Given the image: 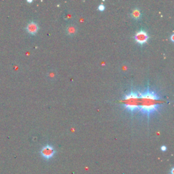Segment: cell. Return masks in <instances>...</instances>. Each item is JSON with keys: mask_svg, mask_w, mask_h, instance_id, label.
Here are the masks:
<instances>
[{"mask_svg": "<svg viewBox=\"0 0 174 174\" xmlns=\"http://www.w3.org/2000/svg\"><path fill=\"white\" fill-rule=\"evenodd\" d=\"M55 153V150L54 148L50 145H46L44 146L42 148L41 151H40V154H41L42 156L45 159H47V160L51 158L52 157L54 156Z\"/></svg>", "mask_w": 174, "mask_h": 174, "instance_id": "3", "label": "cell"}, {"mask_svg": "<svg viewBox=\"0 0 174 174\" xmlns=\"http://www.w3.org/2000/svg\"><path fill=\"white\" fill-rule=\"evenodd\" d=\"M27 2H29V3H31V2H32V1H27Z\"/></svg>", "mask_w": 174, "mask_h": 174, "instance_id": "11", "label": "cell"}, {"mask_svg": "<svg viewBox=\"0 0 174 174\" xmlns=\"http://www.w3.org/2000/svg\"><path fill=\"white\" fill-rule=\"evenodd\" d=\"M140 98L139 95L136 92H131L123 99V105L126 110H127L130 112H134L136 110H139V101Z\"/></svg>", "mask_w": 174, "mask_h": 174, "instance_id": "2", "label": "cell"}, {"mask_svg": "<svg viewBox=\"0 0 174 174\" xmlns=\"http://www.w3.org/2000/svg\"><path fill=\"white\" fill-rule=\"evenodd\" d=\"M161 149L162 151L165 152V151L167 150V147H166L165 146H162L161 148Z\"/></svg>", "mask_w": 174, "mask_h": 174, "instance_id": "9", "label": "cell"}, {"mask_svg": "<svg viewBox=\"0 0 174 174\" xmlns=\"http://www.w3.org/2000/svg\"><path fill=\"white\" fill-rule=\"evenodd\" d=\"M26 30L31 35L36 34L39 30L38 25L36 22H30L27 24V27H26Z\"/></svg>", "mask_w": 174, "mask_h": 174, "instance_id": "5", "label": "cell"}, {"mask_svg": "<svg viewBox=\"0 0 174 174\" xmlns=\"http://www.w3.org/2000/svg\"><path fill=\"white\" fill-rule=\"evenodd\" d=\"M98 10L99 11H101V12H102V11H104L105 10V5L103 4L99 5V6H98Z\"/></svg>", "mask_w": 174, "mask_h": 174, "instance_id": "8", "label": "cell"}, {"mask_svg": "<svg viewBox=\"0 0 174 174\" xmlns=\"http://www.w3.org/2000/svg\"><path fill=\"white\" fill-rule=\"evenodd\" d=\"M148 33L144 30H140V31L136 33V36H135V40H136L137 43L139 44H144L148 40Z\"/></svg>", "mask_w": 174, "mask_h": 174, "instance_id": "4", "label": "cell"}, {"mask_svg": "<svg viewBox=\"0 0 174 174\" xmlns=\"http://www.w3.org/2000/svg\"><path fill=\"white\" fill-rule=\"evenodd\" d=\"M66 31L67 33L69 36H73V35H75L76 33L77 29L76 28V27L74 25H69L67 27L66 29Z\"/></svg>", "mask_w": 174, "mask_h": 174, "instance_id": "7", "label": "cell"}, {"mask_svg": "<svg viewBox=\"0 0 174 174\" xmlns=\"http://www.w3.org/2000/svg\"><path fill=\"white\" fill-rule=\"evenodd\" d=\"M138 95L139 98L142 100V105L139 106V110L142 114L149 116L152 113L158 110L159 97L154 92L147 90L143 93L139 92Z\"/></svg>", "mask_w": 174, "mask_h": 174, "instance_id": "1", "label": "cell"}, {"mask_svg": "<svg viewBox=\"0 0 174 174\" xmlns=\"http://www.w3.org/2000/svg\"><path fill=\"white\" fill-rule=\"evenodd\" d=\"M171 40L172 42H174V40H173V34H172L171 35Z\"/></svg>", "mask_w": 174, "mask_h": 174, "instance_id": "10", "label": "cell"}, {"mask_svg": "<svg viewBox=\"0 0 174 174\" xmlns=\"http://www.w3.org/2000/svg\"><path fill=\"white\" fill-rule=\"evenodd\" d=\"M141 11L138 8H135L134 10H133L132 12H131V16L136 20H138L139 18H141Z\"/></svg>", "mask_w": 174, "mask_h": 174, "instance_id": "6", "label": "cell"}]
</instances>
